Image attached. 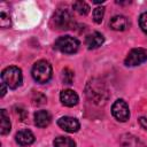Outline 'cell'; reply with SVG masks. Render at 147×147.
Here are the masks:
<instances>
[{
    "label": "cell",
    "instance_id": "13",
    "mask_svg": "<svg viewBox=\"0 0 147 147\" xmlns=\"http://www.w3.org/2000/svg\"><path fill=\"white\" fill-rule=\"evenodd\" d=\"M119 144L122 147H147L140 139L132 134H123L119 139Z\"/></svg>",
    "mask_w": 147,
    "mask_h": 147
},
{
    "label": "cell",
    "instance_id": "8",
    "mask_svg": "<svg viewBox=\"0 0 147 147\" xmlns=\"http://www.w3.org/2000/svg\"><path fill=\"white\" fill-rule=\"evenodd\" d=\"M57 125L65 132H69V133H74V132H77L79 130V122L74 118V117H70V116H63L61 117L59 121H57Z\"/></svg>",
    "mask_w": 147,
    "mask_h": 147
},
{
    "label": "cell",
    "instance_id": "19",
    "mask_svg": "<svg viewBox=\"0 0 147 147\" xmlns=\"http://www.w3.org/2000/svg\"><path fill=\"white\" fill-rule=\"evenodd\" d=\"M62 82H63V84H68V85L72 84V82H74V71H71L68 68L63 69V71H62Z\"/></svg>",
    "mask_w": 147,
    "mask_h": 147
},
{
    "label": "cell",
    "instance_id": "21",
    "mask_svg": "<svg viewBox=\"0 0 147 147\" xmlns=\"http://www.w3.org/2000/svg\"><path fill=\"white\" fill-rule=\"evenodd\" d=\"M139 25H140L141 30L145 33H147V11H145V13H142L140 15V17H139Z\"/></svg>",
    "mask_w": 147,
    "mask_h": 147
},
{
    "label": "cell",
    "instance_id": "23",
    "mask_svg": "<svg viewBox=\"0 0 147 147\" xmlns=\"http://www.w3.org/2000/svg\"><path fill=\"white\" fill-rule=\"evenodd\" d=\"M6 86H7V85H6L5 83H1V94H0L1 96H3V95L6 94V92H7V88H6Z\"/></svg>",
    "mask_w": 147,
    "mask_h": 147
},
{
    "label": "cell",
    "instance_id": "9",
    "mask_svg": "<svg viewBox=\"0 0 147 147\" xmlns=\"http://www.w3.org/2000/svg\"><path fill=\"white\" fill-rule=\"evenodd\" d=\"M60 100L62 102V105L67 106V107H74L78 103L79 98L78 94L72 91V90H63L60 93Z\"/></svg>",
    "mask_w": 147,
    "mask_h": 147
},
{
    "label": "cell",
    "instance_id": "6",
    "mask_svg": "<svg viewBox=\"0 0 147 147\" xmlns=\"http://www.w3.org/2000/svg\"><path fill=\"white\" fill-rule=\"evenodd\" d=\"M111 114L117 121L126 122L130 117V110L127 103L122 99L116 100L111 106Z\"/></svg>",
    "mask_w": 147,
    "mask_h": 147
},
{
    "label": "cell",
    "instance_id": "4",
    "mask_svg": "<svg viewBox=\"0 0 147 147\" xmlns=\"http://www.w3.org/2000/svg\"><path fill=\"white\" fill-rule=\"evenodd\" d=\"M54 47H55V49H57L62 53L74 54L79 48V41L71 36H63L55 40Z\"/></svg>",
    "mask_w": 147,
    "mask_h": 147
},
{
    "label": "cell",
    "instance_id": "10",
    "mask_svg": "<svg viewBox=\"0 0 147 147\" xmlns=\"http://www.w3.org/2000/svg\"><path fill=\"white\" fill-rule=\"evenodd\" d=\"M52 122V115L47 110H38L34 113V124L38 127H46Z\"/></svg>",
    "mask_w": 147,
    "mask_h": 147
},
{
    "label": "cell",
    "instance_id": "16",
    "mask_svg": "<svg viewBox=\"0 0 147 147\" xmlns=\"http://www.w3.org/2000/svg\"><path fill=\"white\" fill-rule=\"evenodd\" d=\"M54 147H76V142L68 137H57L54 139Z\"/></svg>",
    "mask_w": 147,
    "mask_h": 147
},
{
    "label": "cell",
    "instance_id": "5",
    "mask_svg": "<svg viewBox=\"0 0 147 147\" xmlns=\"http://www.w3.org/2000/svg\"><path fill=\"white\" fill-rule=\"evenodd\" d=\"M86 94L91 100H93V102H96V103L105 102V100L107 99V90L105 85L95 80H92L88 83L86 88Z\"/></svg>",
    "mask_w": 147,
    "mask_h": 147
},
{
    "label": "cell",
    "instance_id": "15",
    "mask_svg": "<svg viewBox=\"0 0 147 147\" xmlns=\"http://www.w3.org/2000/svg\"><path fill=\"white\" fill-rule=\"evenodd\" d=\"M0 119H1V123H0V133L2 136L9 133L10 131V121H9V116L7 114V111L5 109H1L0 111Z\"/></svg>",
    "mask_w": 147,
    "mask_h": 147
},
{
    "label": "cell",
    "instance_id": "11",
    "mask_svg": "<svg viewBox=\"0 0 147 147\" xmlns=\"http://www.w3.org/2000/svg\"><path fill=\"white\" fill-rule=\"evenodd\" d=\"M103 41H105V38L100 32H93L88 34L85 39V44L88 49H95L100 47L103 44Z\"/></svg>",
    "mask_w": 147,
    "mask_h": 147
},
{
    "label": "cell",
    "instance_id": "2",
    "mask_svg": "<svg viewBox=\"0 0 147 147\" xmlns=\"http://www.w3.org/2000/svg\"><path fill=\"white\" fill-rule=\"evenodd\" d=\"M1 79H2V83H5L9 88L15 90L22 84V80H23L22 71L20 68L15 65L7 67L1 72Z\"/></svg>",
    "mask_w": 147,
    "mask_h": 147
},
{
    "label": "cell",
    "instance_id": "14",
    "mask_svg": "<svg viewBox=\"0 0 147 147\" xmlns=\"http://www.w3.org/2000/svg\"><path fill=\"white\" fill-rule=\"evenodd\" d=\"M109 25L115 31H124L129 26V21L123 15H116L110 20Z\"/></svg>",
    "mask_w": 147,
    "mask_h": 147
},
{
    "label": "cell",
    "instance_id": "1",
    "mask_svg": "<svg viewBox=\"0 0 147 147\" xmlns=\"http://www.w3.org/2000/svg\"><path fill=\"white\" fill-rule=\"evenodd\" d=\"M51 24L55 30H68L74 24V18L71 13L67 8H59L52 16Z\"/></svg>",
    "mask_w": 147,
    "mask_h": 147
},
{
    "label": "cell",
    "instance_id": "7",
    "mask_svg": "<svg viewBox=\"0 0 147 147\" xmlns=\"http://www.w3.org/2000/svg\"><path fill=\"white\" fill-rule=\"evenodd\" d=\"M147 61V51L144 48H133L125 57V65L136 67Z\"/></svg>",
    "mask_w": 147,
    "mask_h": 147
},
{
    "label": "cell",
    "instance_id": "17",
    "mask_svg": "<svg viewBox=\"0 0 147 147\" xmlns=\"http://www.w3.org/2000/svg\"><path fill=\"white\" fill-rule=\"evenodd\" d=\"M72 8L80 15H86L90 11V6L85 1H76V2H74Z\"/></svg>",
    "mask_w": 147,
    "mask_h": 147
},
{
    "label": "cell",
    "instance_id": "22",
    "mask_svg": "<svg viewBox=\"0 0 147 147\" xmlns=\"http://www.w3.org/2000/svg\"><path fill=\"white\" fill-rule=\"evenodd\" d=\"M139 123H140V125H141L145 130H147V116L140 117V118H139Z\"/></svg>",
    "mask_w": 147,
    "mask_h": 147
},
{
    "label": "cell",
    "instance_id": "18",
    "mask_svg": "<svg viewBox=\"0 0 147 147\" xmlns=\"http://www.w3.org/2000/svg\"><path fill=\"white\" fill-rule=\"evenodd\" d=\"M0 25L3 29L10 26V15H9L8 11H6V9H1V13H0Z\"/></svg>",
    "mask_w": 147,
    "mask_h": 147
},
{
    "label": "cell",
    "instance_id": "12",
    "mask_svg": "<svg viewBox=\"0 0 147 147\" xmlns=\"http://www.w3.org/2000/svg\"><path fill=\"white\" fill-rule=\"evenodd\" d=\"M16 142L21 146H29L33 144L34 141V136L30 130H21L16 133Z\"/></svg>",
    "mask_w": 147,
    "mask_h": 147
},
{
    "label": "cell",
    "instance_id": "3",
    "mask_svg": "<svg viewBox=\"0 0 147 147\" xmlns=\"http://www.w3.org/2000/svg\"><path fill=\"white\" fill-rule=\"evenodd\" d=\"M32 77L39 84H45L52 78V65L46 60L37 61L32 67Z\"/></svg>",
    "mask_w": 147,
    "mask_h": 147
},
{
    "label": "cell",
    "instance_id": "20",
    "mask_svg": "<svg viewBox=\"0 0 147 147\" xmlns=\"http://www.w3.org/2000/svg\"><path fill=\"white\" fill-rule=\"evenodd\" d=\"M103 15H105V8L103 7H96V8H94V10H93V20H94L95 23L100 24L102 22Z\"/></svg>",
    "mask_w": 147,
    "mask_h": 147
}]
</instances>
